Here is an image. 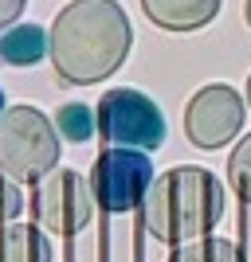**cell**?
<instances>
[{"mask_svg":"<svg viewBox=\"0 0 251 262\" xmlns=\"http://www.w3.org/2000/svg\"><path fill=\"white\" fill-rule=\"evenodd\" d=\"M130 47L133 28L118 0H71L47 32L51 67L71 86L106 82L130 59Z\"/></svg>","mask_w":251,"mask_h":262,"instance_id":"6da1fadb","label":"cell"},{"mask_svg":"<svg viewBox=\"0 0 251 262\" xmlns=\"http://www.w3.org/2000/svg\"><path fill=\"white\" fill-rule=\"evenodd\" d=\"M220 215H224V188L216 172L200 164H173L169 172L153 176L142 204L145 231L173 251L212 235Z\"/></svg>","mask_w":251,"mask_h":262,"instance_id":"7a4b0ae2","label":"cell"},{"mask_svg":"<svg viewBox=\"0 0 251 262\" xmlns=\"http://www.w3.org/2000/svg\"><path fill=\"white\" fill-rule=\"evenodd\" d=\"M59 164L55 121L35 106H8L0 114V172L35 184Z\"/></svg>","mask_w":251,"mask_h":262,"instance_id":"3957f363","label":"cell"},{"mask_svg":"<svg viewBox=\"0 0 251 262\" xmlns=\"http://www.w3.org/2000/svg\"><path fill=\"white\" fill-rule=\"evenodd\" d=\"M99 133L110 149H157L165 145V114L161 106L142 94V90H130V86H114L99 98Z\"/></svg>","mask_w":251,"mask_h":262,"instance_id":"277c9868","label":"cell"},{"mask_svg":"<svg viewBox=\"0 0 251 262\" xmlns=\"http://www.w3.org/2000/svg\"><path fill=\"white\" fill-rule=\"evenodd\" d=\"M32 219L35 227L47 231V235H79V231L90 223L94 215V192H90V180L75 168H55L44 180H35L32 188Z\"/></svg>","mask_w":251,"mask_h":262,"instance_id":"5b68a950","label":"cell"},{"mask_svg":"<svg viewBox=\"0 0 251 262\" xmlns=\"http://www.w3.org/2000/svg\"><path fill=\"white\" fill-rule=\"evenodd\" d=\"M87 180L94 204L110 215H122L145 204V192L153 184V161L142 149H102Z\"/></svg>","mask_w":251,"mask_h":262,"instance_id":"8992f818","label":"cell"},{"mask_svg":"<svg viewBox=\"0 0 251 262\" xmlns=\"http://www.w3.org/2000/svg\"><path fill=\"white\" fill-rule=\"evenodd\" d=\"M243 98L224 82H208L185 102V137L197 149H220L243 129Z\"/></svg>","mask_w":251,"mask_h":262,"instance_id":"52a82bcc","label":"cell"},{"mask_svg":"<svg viewBox=\"0 0 251 262\" xmlns=\"http://www.w3.org/2000/svg\"><path fill=\"white\" fill-rule=\"evenodd\" d=\"M220 4L224 0H142V12L165 32H200L220 16Z\"/></svg>","mask_w":251,"mask_h":262,"instance_id":"ba28073f","label":"cell"},{"mask_svg":"<svg viewBox=\"0 0 251 262\" xmlns=\"http://www.w3.org/2000/svg\"><path fill=\"white\" fill-rule=\"evenodd\" d=\"M47 55V32L40 24H12L0 32V63L8 67H35Z\"/></svg>","mask_w":251,"mask_h":262,"instance_id":"9c48e42d","label":"cell"},{"mask_svg":"<svg viewBox=\"0 0 251 262\" xmlns=\"http://www.w3.org/2000/svg\"><path fill=\"white\" fill-rule=\"evenodd\" d=\"M0 262H51V243L32 223L0 227Z\"/></svg>","mask_w":251,"mask_h":262,"instance_id":"30bf717a","label":"cell"},{"mask_svg":"<svg viewBox=\"0 0 251 262\" xmlns=\"http://www.w3.org/2000/svg\"><path fill=\"white\" fill-rule=\"evenodd\" d=\"M51 121H55V133L71 145H87L90 137H94V125H99L94 110L83 106V102H63V106L55 110Z\"/></svg>","mask_w":251,"mask_h":262,"instance_id":"8fae6325","label":"cell"},{"mask_svg":"<svg viewBox=\"0 0 251 262\" xmlns=\"http://www.w3.org/2000/svg\"><path fill=\"white\" fill-rule=\"evenodd\" d=\"M169 262H243L240 247L231 239H220V235H204L197 243H185L169 254Z\"/></svg>","mask_w":251,"mask_h":262,"instance_id":"7c38bea8","label":"cell"},{"mask_svg":"<svg viewBox=\"0 0 251 262\" xmlns=\"http://www.w3.org/2000/svg\"><path fill=\"white\" fill-rule=\"evenodd\" d=\"M228 184H231V192H236L243 204H251V133L231 149V157H228Z\"/></svg>","mask_w":251,"mask_h":262,"instance_id":"4fadbf2b","label":"cell"},{"mask_svg":"<svg viewBox=\"0 0 251 262\" xmlns=\"http://www.w3.org/2000/svg\"><path fill=\"white\" fill-rule=\"evenodd\" d=\"M24 211V196L20 188H16V180H8V176L0 172V227H8L12 219Z\"/></svg>","mask_w":251,"mask_h":262,"instance_id":"5bb4252c","label":"cell"},{"mask_svg":"<svg viewBox=\"0 0 251 262\" xmlns=\"http://www.w3.org/2000/svg\"><path fill=\"white\" fill-rule=\"evenodd\" d=\"M24 4H28V0H0V32H8L12 24L20 20Z\"/></svg>","mask_w":251,"mask_h":262,"instance_id":"9a60e30c","label":"cell"},{"mask_svg":"<svg viewBox=\"0 0 251 262\" xmlns=\"http://www.w3.org/2000/svg\"><path fill=\"white\" fill-rule=\"evenodd\" d=\"M243 20H247V28H251V0H243Z\"/></svg>","mask_w":251,"mask_h":262,"instance_id":"2e32d148","label":"cell"},{"mask_svg":"<svg viewBox=\"0 0 251 262\" xmlns=\"http://www.w3.org/2000/svg\"><path fill=\"white\" fill-rule=\"evenodd\" d=\"M247 106H251V75H247Z\"/></svg>","mask_w":251,"mask_h":262,"instance_id":"e0dca14e","label":"cell"},{"mask_svg":"<svg viewBox=\"0 0 251 262\" xmlns=\"http://www.w3.org/2000/svg\"><path fill=\"white\" fill-rule=\"evenodd\" d=\"M4 110H8V106H4V94H0V114H4Z\"/></svg>","mask_w":251,"mask_h":262,"instance_id":"ac0fdd59","label":"cell"}]
</instances>
